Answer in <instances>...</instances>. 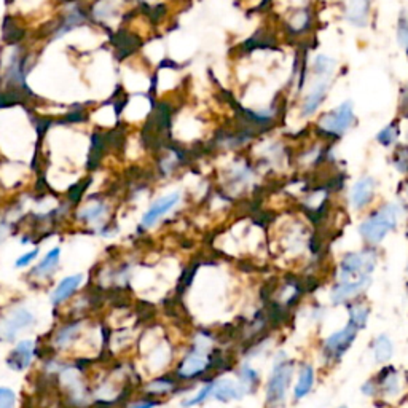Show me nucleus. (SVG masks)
Returning a JSON list of instances; mask_svg holds the SVG:
<instances>
[{
  "label": "nucleus",
  "instance_id": "f257e3e1",
  "mask_svg": "<svg viewBox=\"0 0 408 408\" xmlns=\"http://www.w3.org/2000/svg\"><path fill=\"white\" fill-rule=\"evenodd\" d=\"M271 247L276 259L287 265L318 264L322 255L314 226L295 214L278 220L271 235Z\"/></svg>",
  "mask_w": 408,
  "mask_h": 408
},
{
  "label": "nucleus",
  "instance_id": "f03ea898",
  "mask_svg": "<svg viewBox=\"0 0 408 408\" xmlns=\"http://www.w3.org/2000/svg\"><path fill=\"white\" fill-rule=\"evenodd\" d=\"M408 215V204L399 201H384L362 214L358 224V236L364 246L380 247L390 235L399 230Z\"/></svg>",
  "mask_w": 408,
  "mask_h": 408
},
{
  "label": "nucleus",
  "instance_id": "7ed1b4c3",
  "mask_svg": "<svg viewBox=\"0 0 408 408\" xmlns=\"http://www.w3.org/2000/svg\"><path fill=\"white\" fill-rule=\"evenodd\" d=\"M297 360L284 349L273 351V360L264 378V405L265 408H284L290 399V390L295 378Z\"/></svg>",
  "mask_w": 408,
  "mask_h": 408
},
{
  "label": "nucleus",
  "instance_id": "20e7f679",
  "mask_svg": "<svg viewBox=\"0 0 408 408\" xmlns=\"http://www.w3.org/2000/svg\"><path fill=\"white\" fill-rule=\"evenodd\" d=\"M260 177L261 172L254 160L250 158V155L244 156L236 154L235 158L220 169L219 190H222L231 200H238V198L247 195L250 190H254Z\"/></svg>",
  "mask_w": 408,
  "mask_h": 408
},
{
  "label": "nucleus",
  "instance_id": "39448f33",
  "mask_svg": "<svg viewBox=\"0 0 408 408\" xmlns=\"http://www.w3.org/2000/svg\"><path fill=\"white\" fill-rule=\"evenodd\" d=\"M380 247L362 246L351 249L338 257L332 271V281H358L373 278L380 265Z\"/></svg>",
  "mask_w": 408,
  "mask_h": 408
},
{
  "label": "nucleus",
  "instance_id": "423d86ee",
  "mask_svg": "<svg viewBox=\"0 0 408 408\" xmlns=\"http://www.w3.org/2000/svg\"><path fill=\"white\" fill-rule=\"evenodd\" d=\"M376 397L375 405L397 408L408 399V373L394 364L378 367L375 375Z\"/></svg>",
  "mask_w": 408,
  "mask_h": 408
},
{
  "label": "nucleus",
  "instance_id": "0eeeda50",
  "mask_svg": "<svg viewBox=\"0 0 408 408\" xmlns=\"http://www.w3.org/2000/svg\"><path fill=\"white\" fill-rule=\"evenodd\" d=\"M355 121H358V116H355L354 102L351 99H346L318 116L314 121V132L320 141L335 144L353 130Z\"/></svg>",
  "mask_w": 408,
  "mask_h": 408
},
{
  "label": "nucleus",
  "instance_id": "6e6552de",
  "mask_svg": "<svg viewBox=\"0 0 408 408\" xmlns=\"http://www.w3.org/2000/svg\"><path fill=\"white\" fill-rule=\"evenodd\" d=\"M360 332L353 327L351 324L345 322L340 329L332 330L330 334L322 336L318 343V355L320 367L324 369H334L340 365L348 353L358 343Z\"/></svg>",
  "mask_w": 408,
  "mask_h": 408
},
{
  "label": "nucleus",
  "instance_id": "1a4fd4ad",
  "mask_svg": "<svg viewBox=\"0 0 408 408\" xmlns=\"http://www.w3.org/2000/svg\"><path fill=\"white\" fill-rule=\"evenodd\" d=\"M250 158L254 160L261 174L283 172L294 163V155L290 154L289 145L283 139L261 141L259 151Z\"/></svg>",
  "mask_w": 408,
  "mask_h": 408
},
{
  "label": "nucleus",
  "instance_id": "9d476101",
  "mask_svg": "<svg viewBox=\"0 0 408 408\" xmlns=\"http://www.w3.org/2000/svg\"><path fill=\"white\" fill-rule=\"evenodd\" d=\"M334 77H308L299 102V115L303 120L314 118L330 95Z\"/></svg>",
  "mask_w": 408,
  "mask_h": 408
},
{
  "label": "nucleus",
  "instance_id": "9b49d317",
  "mask_svg": "<svg viewBox=\"0 0 408 408\" xmlns=\"http://www.w3.org/2000/svg\"><path fill=\"white\" fill-rule=\"evenodd\" d=\"M378 196V180L370 176V174H364L359 179L348 186L346 190V208L349 212L353 214H365L369 209L375 206Z\"/></svg>",
  "mask_w": 408,
  "mask_h": 408
},
{
  "label": "nucleus",
  "instance_id": "f8f14e48",
  "mask_svg": "<svg viewBox=\"0 0 408 408\" xmlns=\"http://www.w3.org/2000/svg\"><path fill=\"white\" fill-rule=\"evenodd\" d=\"M373 284V278L358 279V281H332L327 290V300L330 306L345 308L348 303L365 299Z\"/></svg>",
  "mask_w": 408,
  "mask_h": 408
},
{
  "label": "nucleus",
  "instance_id": "ddd939ff",
  "mask_svg": "<svg viewBox=\"0 0 408 408\" xmlns=\"http://www.w3.org/2000/svg\"><path fill=\"white\" fill-rule=\"evenodd\" d=\"M182 201H184V193L180 190H172V191H169V193L158 196L147 208V211L142 214L141 229L142 230L155 229L156 225L163 222V220L176 211L180 204H182Z\"/></svg>",
  "mask_w": 408,
  "mask_h": 408
},
{
  "label": "nucleus",
  "instance_id": "4468645a",
  "mask_svg": "<svg viewBox=\"0 0 408 408\" xmlns=\"http://www.w3.org/2000/svg\"><path fill=\"white\" fill-rule=\"evenodd\" d=\"M318 365L313 360H300L297 362L295 378L290 390V400L292 404H300L310 397L318 384Z\"/></svg>",
  "mask_w": 408,
  "mask_h": 408
},
{
  "label": "nucleus",
  "instance_id": "2eb2a0df",
  "mask_svg": "<svg viewBox=\"0 0 408 408\" xmlns=\"http://www.w3.org/2000/svg\"><path fill=\"white\" fill-rule=\"evenodd\" d=\"M186 388L189 386L180 383L172 372H163L144 384L142 393L144 395H147V397L163 400L165 397L185 394L186 390H189Z\"/></svg>",
  "mask_w": 408,
  "mask_h": 408
},
{
  "label": "nucleus",
  "instance_id": "dca6fc26",
  "mask_svg": "<svg viewBox=\"0 0 408 408\" xmlns=\"http://www.w3.org/2000/svg\"><path fill=\"white\" fill-rule=\"evenodd\" d=\"M284 31L289 39L301 40L308 36L314 27V10L311 5H303L289 10V13L284 16Z\"/></svg>",
  "mask_w": 408,
  "mask_h": 408
},
{
  "label": "nucleus",
  "instance_id": "f3484780",
  "mask_svg": "<svg viewBox=\"0 0 408 408\" xmlns=\"http://www.w3.org/2000/svg\"><path fill=\"white\" fill-rule=\"evenodd\" d=\"M247 395L241 388V384L238 383L235 376L226 375H215L212 376V400L222 405L236 404L246 399Z\"/></svg>",
  "mask_w": 408,
  "mask_h": 408
},
{
  "label": "nucleus",
  "instance_id": "a211bd4d",
  "mask_svg": "<svg viewBox=\"0 0 408 408\" xmlns=\"http://www.w3.org/2000/svg\"><path fill=\"white\" fill-rule=\"evenodd\" d=\"M36 322V316L27 308H15L0 319V340L13 341L22 330Z\"/></svg>",
  "mask_w": 408,
  "mask_h": 408
},
{
  "label": "nucleus",
  "instance_id": "6ab92c4d",
  "mask_svg": "<svg viewBox=\"0 0 408 408\" xmlns=\"http://www.w3.org/2000/svg\"><path fill=\"white\" fill-rule=\"evenodd\" d=\"M233 376L236 378L238 383L241 384V388L244 389V393L249 397V395H255L264 386V375L257 365H255L252 360L240 359L238 364L233 369Z\"/></svg>",
  "mask_w": 408,
  "mask_h": 408
},
{
  "label": "nucleus",
  "instance_id": "aec40b11",
  "mask_svg": "<svg viewBox=\"0 0 408 408\" xmlns=\"http://www.w3.org/2000/svg\"><path fill=\"white\" fill-rule=\"evenodd\" d=\"M369 351H370L372 362L376 367L393 362V359L395 355V343L393 340V336L386 334V332H381V334L375 335L370 341Z\"/></svg>",
  "mask_w": 408,
  "mask_h": 408
},
{
  "label": "nucleus",
  "instance_id": "412c9836",
  "mask_svg": "<svg viewBox=\"0 0 408 408\" xmlns=\"http://www.w3.org/2000/svg\"><path fill=\"white\" fill-rule=\"evenodd\" d=\"M345 20L355 29L369 27L372 20V0H345Z\"/></svg>",
  "mask_w": 408,
  "mask_h": 408
},
{
  "label": "nucleus",
  "instance_id": "4be33fe9",
  "mask_svg": "<svg viewBox=\"0 0 408 408\" xmlns=\"http://www.w3.org/2000/svg\"><path fill=\"white\" fill-rule=\"evenodd\" d=\"M34 354H36V343L32 340H22L8 354L7 365L15 372H25L31 365Z\"/></svg>",
  "mask_w": 408,
  "mask_h": 408
},
{
  "label": "nucleus",
  "instance_id": "5701e85b",
  "mask_svg": "<svg viewBox=\"0 0 408 408\" xmlns=\"http://www.w3.org/2000/svg\"><path fill=\"white\" fill-rule=\"evenodd\" d=\"M345 310L348 324H351L353 327H355L359 332H364L369 327V322L372 319V306L365 299H359L348 303Z\"/></svg>",
  "mask_w": 408,
  "mask_h": 408
},
{
  "label": "nucleus",
  "instance_id": "b1692460",
  "mask_svg": "<svg viewBox=\"0 0 408 408\" xmlns=\"http://www.w3.org/2000/svg\"><path fill=\"white\" fill-rule=\"evenodd\" d=\"M212 400V376L208 380L193 384V388L184 394L180 407L182 408H200Z\"/></svg>",
  "mask_w": 408,
  "mask_h": 408
},
{
  "label": "nucleus",
  "instance_id": "393cba45",
  "mask_svg": "<svg viewBox=\"0 0 408 408\" xmlns=\"http://www.w3.org/2000/svg\"><path fill=\"white\" fill-rule=\"evenodd\" d=\"M81 283H83V275H72L61 279L55 287L53 294H51V303H53L55 306L62 305L64 301H67L75 292H77Z\"/></svg>",
  "mask_w": 408,
  "mask_h": 408
},
{
  "label": "nucleus",
  "instance_id": "a878e982",
  "mask_svg": "<svg viewBox=\"0 0 408 408\" xmlns=\"http://www.w3.org/2000/svg\"><path fill=\"white\" fill-rule=\"evenodd\" d=\"M400 137H402V120L394 118L375 134V142L380 145V147L390 150L397 144H400Z\"/></svg>",
  "mask_w": 408,
  "mask_h": 408
},
{
  "label": "nucleus",
  "instance_id": "bb28decb",
  "mask_svg": "<svg viewBox=\"0 0 408 408\" xmlns=\"http://www.w3.org/2000/svg\"><path fill=\"white\" fill-rule=\"evenodd\" d=\"M338 62L329 55H316L311 62H308V77H334Z\"/></svg>",
  "mask_w": 408,
  "mask_h": 408
},
{
  "label": "nucleus",
  "instance_id": "cd10ccee",
  "mask_svg": "<svg viewBox=\"0 0 408 408\" xmlns=\"http://www.w3.org/2000/svg\"><path fill=\"white\" fill-rule=\"evenodd\" d=\"M60 259H61V249L60 247H53L36 265V268H34V270L31 271V276L36 278V279L50 278L56 271L57 265H60Z\"/></svg>",
  "mask_w": 408,
  "mask_h": 408
},
{
  "label": "nucleus",
  "instance_id": "c85d7f7f",
  "mask_svg": "<svg viewBox=\"0 0 408 408\" xmlns=\"http://www.w3.org/2000/svg\"><path fill=\"white\" fill-rule=\"evenodd\" d=\"M390 166L394 168V171L400 174L402 177H408V144H397L394 149H390L389 156Z\"/></svg>",
  "mask_w": 408,
  "mask_h": 408
},
{
  "label": "nucleus",
  "instance_id": "c756f323",
  "mask_svg": "<svg viewBox=\"0 0 408 408\" xmlns=\"http://www.w3.org/2000/svg\"><path fill=\"white\" fill-rule=\"evenodd\" d=\"M81 330V322L80 320H74L71 324L62 325V327L56 332V335L53 338V343L57 349L67 348L71 343L79 336Z\"/></svg>",
  "mask_w": 408,
  "mask_h": 408
},
{
  "label": "nucleus",
  "instance_id": "7c9ffc66",
  "mask_svg": "<svg viewBox=\"0 0 408 408\" xmlns=\"http://www.w3.org/2000/svg\"><path fill=\"white\" fill-rule=\"evenodd\" d=\"M106 214H107L106 203L96 201V203L90 204V206H86L85 209H81V211L77 214V217L81 220V222L91 224V222H96V220L104 217Z\"/></svg>",
  "mask_w": 408,
  "mask_h": 408
},
{
  "label": "nucleus",
  "instance_id": "2f4dec72",
  "mask_svg": "<svg viewBox=\"0 0 408 408\" xmlns=\"http://www.w3.org/2000/svg\"><path fill=\"white\" fill-rule=\"evenodd\" d=\"M395 37L402 50L405 51L408 57V15L407 11H400L397 18V27H395Z\"/></svg>",
  "mask_w": 408,
  "mask_h": 408
},
{
  "label": "nucleus",
  "instance_id": "473e14b6",
  "mask_svg": "<svg viewBox=\"0 0 408 408\" xmlns=\"http://www.w3.org/2000/svg\"><path fill=\"white\" fill-rule=\"evenodd\" d=\"M91 182V180H83V182H79V184H75L71 190H69V201L74 203V204H77L80 200H81V196H83L85 193V190H86V186H88V184Z\"/></svg>",
  "mask_w": 408,
  "mask_h": 408
},
{
  "label": "nucleus",
  "instance_id": "72a5a7b5",
  "mask_svg": "<svg viewBox=\"0 0 408 408\" xmlns=\"http://www.w3.org/2000/svg\"><path fill=\"white\" fill-rule=\"evenodd\" d=\"M16 395L10 388L0 386V408H15Z\"/></svg>",
  "mask_w": 408,
  "mask_h": 408
},
{
  "label": "nucleus",
  "instance_id": "f704fd0d",
  "mask_svg": "<svg viewBox=\"0 0 408 408\" xmlns=\"http://www.w3.org/2000/svg\"><path fill=\"white\" fill-rule=\"evenodd\" d=\"M360 394L364 395V397L370 399V400H375L376 397V383H375V378L373 375L370 378H367V380L360 384Z\"/></svg>",
  "mask_w": 408,
  "mask_h": 408
},
{
  "label": "nucleus",
  "instance_id": "c9c22d12",
  "mask_svg": "<svg viewBox=\"0 0 408 408\" xmlns=\"http://www.w3.org/2000/svg\"><path fill=\"white\" fill-rule=\"evenodd\" d=\"M160 405H161V400L154 399V397H147V395H144L142 399L130 402V404L126 405V408H156V407H160Z\"/></svg>",
  "mask_w": 408,
  "mask_h": 408
},
{
  "label": "nucleus",
  "instance_id": "e433bc0d",
  "mask_svg": "<svg viewBox=\"0 0 408 408\" xmlns=\"http://www.w3.org/2000/svg\"><path fill=\"white\" fill-rule=\"evenodd\" d=\"M399 114H400V118H407V116H408V81L405 85L400 86Z\"/></svg>",
  "mask_w": 408,
  "mask_h": 408
},
{
  "label": "nucleus",
  "instance_id": "4c0bfd02",
  "mask_svg": "<svg viewBox=\"0 0 408 408\" xmlns=\"http://www.w3.org/2000/svg\"><path fill=\"white\" fill-rule=\"evenodd\" d=\"M37 255H39V249H32V250H29V252L22 254L21 257H20L18 260H16L15 266H16V268H25V266H27V265H31L32 261L37 259Z\"/></svg>",
  "mask_w": 408,
  "mask_h": 408
},
{
  "label": "nucleus",
  "instance_id": "58836bf2",
  "mask_svg": "<svg viewBox=\"0 0 408 408\" xmlns=\"http://www.w3.org/2000/svg\"><path fill=\"white\" fill-rule=\"evenodd\" d=\"M402 200L408 204V177L405 179L404 185H402Z\"/></svg>",
  "mask_w": 408,
  "mask_h": 408
},
{
  "label": "nucleus",
  "instance_id": "ea45409f",
  "mask_svg": "<svg viewBox=\"0 0 408 408\" xmlns=\"http://www.w3.org/2000/svg\"><path fill=\"white\" fill-rule=\"evenodd\" d=\"M402 120H408V116H407V118H402ZM405 142L408 144V131H407V141Z\"/></svg>",
  "mask_w": 408,
  "mask_h": 408
},
{
  "label": "nucleus",
  "instance_id": "a19ab883",
  "mask_svg": "<svg viewBox=\"0 0 408 408\" xmlns=\"http://www.w3.org/2000/svg\"><path fill=\"white\" fill-rule=\"evenodd\" d=\"M335 408H349V407H346V405H340V407H335Z\"/></svg>",
  "mask_w": 408,
  "mask_h": 408
},
{
  "label": "nucleus",
  "instance_id": "79ce46f5",
  "mask_svg": "<svg viewBox=\"0 0 408 408\" xmlns=\"http://www.w3.org/2000/svg\"><path fill=\"white\" fill-rule=\"evenodd\" d=\"M407 276H408V261H407Z\"/></svg>",
  "mask_w": 408,
  "mask_h": 408
}]
</instances>
